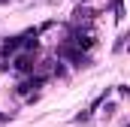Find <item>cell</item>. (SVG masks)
Listing matches in <instances>:
<instances>
[{"mask_svg":"<svg viewBox=\"0 0 130 127\" xmlns=\"http://www.w3.org/2000/svg\"><path fill=\"white\" fill-rule=\"evenodd\" d=\"M61 55H64V58H70V61L76 64V67H88V55H82V52H76V49H70V45H67V49H61Z\"/></svg>","mask_w":130,"mask_h":127,"instance_id":"obj_1","label":"cell"},{"mask_svg":"<svg viewBox=\"0 0 130 127\" xmlns=\"http://www.w3.org/2000/svg\"><path fill=\"white\" fill-rule=\"evenodd\" d=\"M42 82H45V79L39 76V79H33V82H24V85H18V94H21V97H27V94L33 91V88H39Z\"/></svg>","mask_w":130,"mask_h":127,"instance_id":"obj_2","label":"cell"},{"mask_svg":"<svg viewBox=\"0 0 130 127\" xmlns=\"http://www.w3.org/2000/svg\"><path fill=\"white\" fill-rule=\"evenodd\" d=\"M73 45L82 52V49H91V45H94V39H91V36H82V33H76V36H73Z\"/></svg>","mask_w":130,"mask_h":127,"instance_id":"obj_3","label":"cell"},{"mask_svg":"<svg viewBox=\"0 0 130 127\" xmlns=\"http://www.w3.org/2000/svg\"><path fill=\"white\" fill-rule=\"evenodd\" d=\"M15 70H21V73H30L33 70V64H30V58L27 55H21V58H15V64H12Z\"/></svg>","mask_w":130,"mask_h":127,"instance_id":"obj_4","label":"cell"},{"mask_svg":"<svg viewBox=\"0 0 130 127\" xmlns=\"http://www.w3.org/2000/svg\"><path fill=\"white\" fill-rule=\"evenodd\" d=\"M112 9H115V18L121 21V18H124V3H121V0H112Z\"/></svg>","mask_w":130,"mask_h":127,"instance_id":"obj_5","label":"cell"}]
</instances>
